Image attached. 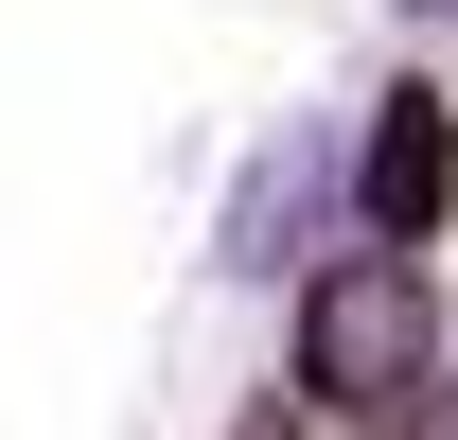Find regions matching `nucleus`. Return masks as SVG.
I'll return each mask as SVG.
<instances>
[{
	"label": "nucleus",
	"mask_w": 458,
	"mask_h": 440,
	"mask_svg": "<svg viewBox=\"0 0 458 440\" xmlns=\"http://www.w3.org/2000/svg\"><path fill=\"white\" fill-rule=\"evenodd\" d=\"M300 387L352 405V423L441 405V282H423V247H335L300 282Z\"/></svg>",
	"instance_id": "obj_1"
},
{
	"label": "nucleus",
	"mask_w": 458,
	"mask_h": 440,
	"mask_svg": "<svg viewBox=\"0 0 458 440\" xmlns=\"http://www.w3.org/2000/svg\"><path fill=\"white\" fill-rule=\"evenodd\" d=\"M352 212H370V247H441V212H458V106L441 89H388V106H370Z\"/></svg>",
	"instance_id": "obj_2"
},
{
	"label": "nucleus",
	"mask_w": 458,
	"mask_h": 440,
	"mask_svg": "<svg viewBox=\"0 0 458 440\" xmlns=\"http://www.w3.org/2000/svg\"><path fill=\"white\" fill-rule=\"evenodd\" d=\"M247 440H388V423H352V405H318V387H283V405H247Z\"/></svg>",
	"instance_id": "obj_3"
}]
</instances>
